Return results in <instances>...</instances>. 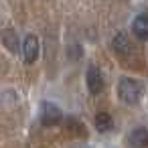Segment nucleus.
Listing matches in <instances>:
<instances>
[{"label": "nucleus", "mask_w": 148, "mask_h": 148, "mask_svg": "<svg viewBox=\"0 0 148 148\" xmlns=\"http://www.w3.org/2000/svg\"><path fill=\"white\" fill-rule=\"evenodd\" d=\"M132 33L140 41H148V14H138L132 23Z\"/></svg>", "instance_id": "nucleus-6"}, {"label": "nucleus", "mask_w": 148, "mask_h": 148, "mask_svg": "<svg viewBox=\"0 0 148 148\" xmlns=\"http://www.w3.org/2000/svg\"><path fill=\"white\" fill-rule=\"evenodd\" d=\"M0 37H2V43H4V47H6L10 53H18V51L23 49V45L18 43L16 31H12V29H4Z\"/></svg>", "instance_id": "nucleus-8"}, {"label": "nucleus", "mask_w": 148, "mask_h": 148, "mask_svg": "<svg viewBox=\"0 0 148 148\" xmlns=\"http://www.w3.org/2000/svg\"><path fill=\"white\" fill-rule=\"evenodd\" d=\"M67 128H69V132H71V134H81V136H85L83 124H81V122H77L75 118H67Z\"/></svg>", "instance_id": "nucleus-10"}, {"label": "nucleus", "mask_w": 148, "mask_h": 148, "mask_svg": "<svg viewBox=\"0 0 148 148\" xmlns=\"http://www.w3.org/2000/svg\"><path fill=\"white\" fill-rule=\"evenodd\" d=\"M112 49H114L118 55H122V57L130 55V53H132V43H130L128 35H126V33H118V35L112 39Z\"/></svg>", "instance_id": "nucleus-5"}, {"label": "nucleus", "mask_w": 148, "mask_h": 148, "mask_svg": "<svg viewBox=\"0 0 148 148\" xmlns=\"http://www.w3.org/2000/svg\"><path fill=\"white\" fill-rule=\"evenodd\" d=\"M63 118V112L59 110V106L51 103V101H43L41 103V124L43 126H57Z\"/></svg>", "instance_id": "nucleus-2"}, {"label": "nucleus", "mask_w": 148, "mask_h": 148, "mask_svg": "<svg viewBox=\"0 0 148 148\" xmlns=\"http://www.w3.org/2000/svg\"><path fill=\"white\" fill-rule=\"evenodd\" d=\"M23 55L27 63H35L39 59V39L35 35H27L23 41Z\"/></svg>", "instance_id": "nucleus-4"}, {"label": "nucleus", "mask_w": 148, "mask_h": 148, "mask_svg": "<svg viewBox=\"0 0 148 148\" xmlns=\"http://www.w3.org/2000/svg\"><path fill=\"white\" fill-rule=\"evenodd\" d=\"M118 95L128 106L138 103L140 97H142V85L136 79H132V77H122L120 83H118Z\"/></svg>", "instance_id": "nucleus-1"}, {"label": "nucleus", "mask_w": 148, "mask_h": 148, "mask_svg": "<svg viewBox=\"0 0 148 148\" xmlns=\"http://www.w3.org/2000/svg\"><path fill=\"white\" fill-rule=\"evenodd\" d=\"M85 81H87V89H89L91 95H97V93L103 91V75H101L99 67L89 65L87 73H85Z\"/></svg>", "instance_id": "nucleus-3"}, {"label": "nucleus", "mask_w": 148, "mask_h": 148, "mask_svg": "<svg viewBox=\"0 0 148 148\" xmlns=\"http://www.w3.org/2000/svg\"><path fill=\"white\" fill-rule=\"evenodd\" d=\"M93 124H95V130H97V132H110V130L114 128V120H112V116L106 114V112H99V114L93 118Z\"/></svg>", "instance_id": "nucleus-9"}, {"label": "nucleus", "mask_w": 148, "mask_h": 148, "mask_svg": "<svg viewBox=\"0 0 148 148\" xmlns=\"http://www.w3.org/2000/svg\"><path fill=\"white\" fill-rule=\"evenodd\" d=\"M128 142L132 148H148V130L146 128H136L128 136Z\"/></svg>", "instance_id": "nucleus-7"}]
</instances>
